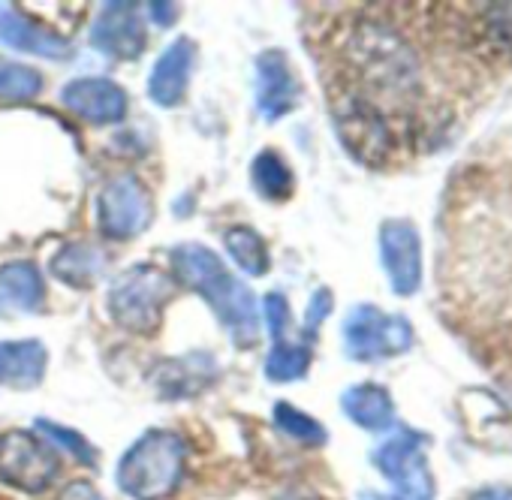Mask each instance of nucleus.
<instances>
[{
	"instance_id": "nucleus-10",
	"label": "nucleus",
	"mask_w": 512,
	"mask_h": 500,
	"mask_svg": "<svg viewBox=\"0 0 512 500\" xmlns=\"http://www.w3.org/2000/svg\"><path fill=\"white\" fill-rule=\"evenodd\" d=\"M145 43V28L133 4H106L91 28V46L115 61L139 58Z\"/></svg>"
},
{
	"instance_id": "nucleus-14",
	"label": "nucleus",
	"mask_w": 512,
	"mask_h": 500,
	"mask_svg": "<svg viewBox=\"0 0 512 500\" xmlns=\"http://www.w3.org/2000/svg\"><path fill=\"white\" fill-rule=\"evenodd\" d=\"M0 43L25 52V55H37V58H52V61H64L73 55L70 43L61 40L55 31L19 16L13 7L0 10Z\"/></svg>"
},
{
	"instance_id": "nucleus-27",
	"label": "nucleus",
	"mask_w": 512,
	"mask_h": 500,
	"mask_svg": "<svg viewBox=\"0 0 512 500\" xmlns=\"http://www.w3.org/2000/svg\"><path fill=\"white\" fill-rule=\"evenodd\" d=\"M332 311V293L329 290H317L314 299H311V308H308V317H305V332L314 338L317 335V326L329 317Z\"/></svg>"
},
{
	"instance_id": "nucleus-11",
	"label": "nucleus",
	"mask_w": 512,
	"mask_h": 500,
	"mask_svg": "<svg viewBox=\"0 0 512 500\" xmlns=\"http://www.w3.org/2000/svg\"><path fill=\"white\" fill-rule=\"evenodd\" d=\"M299 79L290 70L284 52L272 49L256 58V106H260L266 121H278L299 103Z\"/></svg>"
},
{
	"instance_id": "nucleus-4",
	"label": "nucleus",
	"mask_w": 512,
	"mask_h": 500,
	"mask_svg": "<svg viewBox=\"0 0 512 500\" xmlns=\"http://www.w3.org/2000/svg\"><path fill=\"white\" fill-rule=\"evenodd\" d=\"M172 278L163 275L154 266H133L127 269L109 290V314L112 320L133 332V335H151L157 332L163 311L172 299Z\"/></svg>"
},
{
	"instance_id": "nucleus-15",
	"label": "nucleus",
	"mask_w": 512,
	"mask_h": 500,
	"mask_svg": "<svg viewBox=\"0 0 512 500\" xmlns=\"http://www.w3.org/2000/svg\"><path fill=\"white\" fill-rule=\"evenodd\" d=\"M49 353L40 341H0V386L37 389L46 377Z\"/></svg>"
},
{
	"instance_id": "nucleus-1",
	"label": "nucleus",
	"mask_w": 512,
	"mask_h": 500,
	"mask_svg": "<svg viewBox=\"0 0 512 500\" xmlns=\"http://www.w3.org/2000/svg\"><path fill=\"white\" fill-rule=\"evenodd\" d=\"M344 61L353 76L350 97L380 109L407 106L419 91V64L413 49L383 25H359L344 46Z\"/></svg>"
},
{
	"instance_id": "nucleus-2",
	"label": "nucleus",
	"mask_w": 512,
	"mask_h": 500,
	"mask_svg": "<svg viewBox=\"0 0 512 500\" xmlns=\"http://www.w3.org/2000/svg\"><path fill=\"white\" fill-rule=\"evenodd\" d=\"M169 263H172L175 281L199 293L211 305V311L217 314V320L226 326V332L232 335L238 347H253L260 341V320H256L253 293L226 272V266L220 263L214 250H208L205 244L187 241V244L172 247Z\"/></svg>"
},
{
	"instance_id": "nucleus-22",
	"label": "nucleus",
	"mask_w": 512,
	"mask_h": 500,
	"mask_svg": "<svg viewBox=\"0 0 512 500\" xmlns=\"http://www.w3.org/2000/svg\"><path fill=\"white\" fill-rule=\"evenodd\" d=\"M311 368V350L293 341H275L269 359H266V377L272 383H290L302 380Z\"/></svg>"
},
{
	"instance_id": "nucleus-26",
	"label": "nucleus",
	"mask_w": 512,
	"mask_h": 500,
	"mask_svg": "<svg viewBox=\"0 0 512 500\" xmlns=\"http://www.w3.org/2000/svg\"><path fill=\"white\" fill-rule=\"evenodd\" d=\"M263 311H266V323H269V332L275 341H284L287 329H290V305L281 293H269L266 302H263Z\"/></svg>"
},
{
	"instance_id": "nucleus-21",
	"label": "nucleus",
	"mask_w": 512,
	"mask_h": 500,
	"mask_svg": "<svg viewBox=\"0 0 512 500\" xmlns=\"http://www.w3.org/2000/svg\"><path fill=\"white\" fill-rule=\"evenodd\" d=\"M250 178H253L256 193H260L263 199H272V202L290 199L293 196V187H296V178H293L290 166L275 151H263L260 157L253 160Z\"/></svg>"
},
{
	"instance_id": "nucleus-23",
	"label": "nucleus",
	"mask_w": 512,
	"mask_h": 500,
	"mask_svg": "<svg viewBox=\"0 0 512 500\" xmlns=\"http://www.w3.org/2000/svg\"><path fill=\"white\" fill-rule=\"evenodd\" d=\"M275 425L284 434H290L293 440H299V443H308V446H323L326 443V428L317 419H311L308 413H302V410H296L290 404L275 407Z\"/></svg>"
},
{
	"instance_id": "nucleus-28",
	"label": "nucleus",
	"mask_w": 512,
	"mask_h": 500,
	"mask_svg": "<svg viewBox=\"0 0 512 500\" xmlns=\"http://www.w3.org/2000/svg\"><path fill=\"white\" fill-rule=\"evenodd\" d=\"M58 500H106L91 482H73V485H67L64 491H61V497Z\"/></svg>"
},
{
	"instance_id": "nucleus-13",
	"label": "nucleus",
	"mask_w": 512,
	"mask_h": 500,
	"mask_svg": "<svg viewBox=\"0 0 512 500\" xmlns=\"http://www.w3.org/2000/svg\"><path fill=\"white\" fill-rule=\"evenodd\" d=\"M196 64V46L190 37H178L154 64L148 79V97L157 106H178L187 94L190 73Z\"/></svg>"
},
{
	"instance_id": "nucleus-29",
	"label": "nucleus",
	"mask_w": 512,
	"mask_h": 500,
	"mask_svg": "<svg viewBox=\"0 0 512 500\" xmlns=\"http://www.w3.org/2000/svg\"><path fill=\"white\" fill-rule=\"evenodd\" d=\"M148 13H151V19H154L157 25H163V28L172 25V22L178 19V16H175L178 7H172V4H148Z\"/></svg>"
},
{
	"instance_id": "nucleus-20",
	"label": "nucleus",
	"mask_w": 512,
	"mask_h": 500,
	"mask_svg": "<svg viewBox=\"0 0 512 500\" xmlns=\"http://www.w3.org/2000/svg\"><path fill=\"white\" fill-rule=\"evenodd\" d=\"M223 244L229 250V257L253 278H260L269 272V247L263 241V235L250 229V226H232L223 235Z\"/></svg>"
},
{
	"instance_id": "nucleus-3",
	"label": "nucleus",
	"mask_w": 512,
	"mask_h": 500,
	"mask_svg": "<svg viewBox=\"0 0 512 500\" xmlns=\"http://www.w3.org/2000/svg\"><path fill=\"white\" fill-rule=\"evenodd\" d=\"M187 446L172 431L142 434L118 464V485L133 500H163L169 497L184 473Z\"/></svg>"
},
{
	"instance_id": "nucleus-9",
	"label": "nucleus",
	"mask_w": 512,
	"mask_h": 500,
	"mask_svg": "<svg viewBox=\"0 0 512 500\" xmlns=\"http://www.w3.org/2000/svg\"><path fill=\"white\" fill-rule=\"evenodd\" d=\"M380 254L392 290L413 296L422 284V241L410 220H386L380 229Z\"/></svg>"
},
{
	"instance_id": "nucleus-17",
	"label": "nucleus",
	"mask_w": 512,
	"mask_h": 500,
	"mask_svg": "<svg viewBox=\"0 0 512 500\" xmlns=\"http://www.w3.org/2000/svg\"><path fill=\"white\" fill-rule=\"evenodd\" d=\"M214 377H217L214 359L205 356V353H190L184 359L163 362L154 371V383H157V392L163 398H187V395H196Z\"/></svg>"
},
{
	"instance_id": "nucleus-6",
	"label": "nucleus",
	"mask_w": 512,
	"mask_h": 500,
	"mask_svg": "<svg viewBox=\"0 0 512 500\" xmlns=\"http://www.w3.org/2000/svg\"><path fill=\"white\" fill-rule=\"evenodd\" d=\"M344 344L350 359L374 362L386 356L407 353L413 344V329L404 317L383 314L374 305H359L344 323Z\"/></svg>"
},
{
	"instance_id": "nucleus-5",
	"label": "nucleus",
	"mask_w": 512,
	"mask_h": 500,
	"mask_svg": "<svg viewBox=\"0 0 512 500\" xmlns=\"http://www.w3.org/2000/svg\"><path fill=\"white\" fill-rule=\"evenodd\" d=\"M374 464L392 482V500H434V479L425 458V437L398 428L374 452Z\"/></svg>"
},
{
	"instance_id": "nucleus-16",
	"label": "nucleus",
	"mask_w": 512,
	"mask_h": 500,
	"mask_svg": "<svg viewBox=\"0 0 512 500\" xmlns=\"http://www.w3.org/2000/svg\"><path fill=\"white\" fill-rule=\"evenodd\" d=\"M46 302V284L34 263H7L0 269V314H37Z\"/></svg>"
},
{
	"instance_id": "nucleus-19",
	"label": "nucleus",
	"mask_w": 512,
	"mask_h": 500,
	"mask_svg": "<svg viewBox=\"0 0 512 500\" xmlns=\"http://www.w3.org/2000/svg\"><path fill=\"white\" fill-rule=\"evenodd\" d=\"M341 407L344 413L359 425V428H368V431H383L392 425L395 419V407H392V398L383 386L377 383H359V386H350L341 398Z\"/></svg>"
},
{
	"instance_id": "nucleus-8",
	"label": "nucleus",
	"mask_w": 512,
	"mask_h": 500,
	"mask_svg": "<svg viewBox=\"0 0 512 500\" xmlns=\"http://www.w3.org/2000/svg\"><path fill=\"white\" fill-rule=\"evenodd\" d=\"M151 220V196L136 175L112 178L97 199V223L106 238L124 241L139 235Z\"/></svg>"
},
{
	"instance_id": "nucleus-7",
	"label": "nucleus",
	"mask_w": 512,
	"mask_h": 500,
	"mask_svg": "<svg viewBox=\"0 0 512 500\" xmlns=\"http://www.w3.org/2000/svg\"><path fill=\"white\" fill-rule=\"evenodd\" d=\"M58 476V455L28 431H7L0 437V479L40 494Z\"/></svg>"
},
{
	"instance_id": "nucleus-25",
	"label": "nucleus",
	"mask_w": 512,
	"mask_h": 500,
	"mask_svg": "<svg viewBox=\"0 0 512 500\" xmlns=\"http://www.w3.org/2000/svg\"><path fill=\"white\" fill-rule=\"evenodd\" d=\"M37 425H40V431H43L49 440H55L58 446H67L79 461H85V464H94V461H97L94 446H91L82 434H76V431H70V428H64V425H58V422H49V419H40Z\"/></svg>"
},
{
	"instance_id": "nucleus-12",
	"label": "nucleus",
	"mask_w": 512,
	"mask_h": 500,
	"mask_svg": "<svg viewBox=\"0 0 512 500\" xmlns=\"http://www.w3.org/2000/svg\"><path fill=\"white\" fill-rule=\"evenodd\" d=\"M61 100L91 124H115L127 115V94L109 79H76L64 88Z\"/></svg>"
},
{
	"instance_id": "nucleus-24",
	"label": "nucleus",
	"mask_w": 512,
	"mask_h": 500,
	"mask_svg": "<svg viewBox=\"0 0 512 500\" xmlns=\"http://www.w3.org/2000/svg\"><path fill=\"white\" fill-rule=\"evenodd\" d=\"M43 88V76L22 64H0V100H31Z\"/></svg>"
},
{
	"instance_id": "nucleus-18",
	"label": "nucleus",
	"mask_w": 512,
	"mask_h": 500,
	"mask_svg": "<svg viewBox=\"0 0 512 500\" xmlns=\"http://www.w3.org/2000/svg\"><path fill=\"white\" fill-rule=\"evenodd\" d=\"M106 254L88 241H76L61 247L52 260V275L67 287H91L106 275Z\"/></svg>"
},
{
	"instance_id": "nucleus-30",
	"label": "nucleus",
	"mask_w": 512,
	"mask_h": 500,
	"mask_svg": "<svg viewBox=\"0 0 512 500\" xmlns=\"http://www.w3.org/2000/svg\"><path fill=\"white\" fill-rule=\"evenodd\" d=\"M470 500H512V488H485L473 494Z\"/></svg>"
}]
</instances>
